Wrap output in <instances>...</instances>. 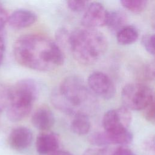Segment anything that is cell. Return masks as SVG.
I'll return each mask as SVG.
<instances>
[{"mask_svg": "<svg viewBox=\"0 0 155 155\" xmlns=\"http://www.w3.org/2000/svg\"><path fill=\"white\" fill-rule=\"evenodd\" d=\"M13 54L18 64L39 71L53 70L64 61L63 52L58 44L38 34L20 36L14 44Z\"/></svg>", "mask_w": 155, "mask_h": 155, "instance_id": "6da1fadb", "label": "cell"}, {"mask_svg": "<svg viewBox=\"0 0 155 155\" xmlns=\"http://www.w3.org/2000/svg\"><path fill=\"white\" fill-rule=\"evenodd\" d=\"M52 104L59 111L72 116L89 115L96 110L97 100L94 94L79 77L65 78L51 92Z\"/></svg>", "mask_w": 155, "mask_h": 155, "instance_id": "7a4b0ae2", "label": "cell"}, {"mask_svg": "<svg viewBox=\"0 0 155 155\" xmlns=\"http://www.w3.org/2000/svg\"><path fill=\"white\" fill-rule=\"evenodd\" d=\"M105 35L96 28H78L70 32L68 48L74 58L83 65L97 62L107 50Z\"/></svg>", "mask_w": 155, "mask_h": 155, "instance_id": "3957f363", "label": "cell"}, {"mask_svg": "<svg viewBox=\"0 0 155 155\" xmlns=\"http://www.w3.org/2000/svg\"><path fill=\"white\" fill-rule=\"evenodd\" d=\"M39 91L38 83L24 79L15 84L8 91L7 115L13 122L19 121L30 113Z\"/></svg>", "mask_w": 155, "mask_h": 155, "instance_id": "277c9868", "label": "cell"}, {"mask_svg": "<svg viewBox=\"0 0 155 155\" xmlns=\"http://www.w3.org/2000/svg\"><path fill=\"white\" fill-rule=\"evenodd\" d=\"M131 122V113L124 106L107 111L104 115L102 125L108 144L127 145L133 140L128 130Z\"/></svg>", "mask_w": 155, "mask_h": 155, "instance_id": "5b68a950", "label": "cell"}, {"mask_svg": "<svg viewBox=\"0 0 155 155\" xmlns=\"http://www.w3.org/2000/svg\"><path fill=\"white\" fill-rule=\"evenodd\" d=\"M124 106L133 110H144L154 101L152 89L142 83H130L125 85L121 92Z\"/></svg>", "mask_w": 155, "mask_h": 155, "instance_id": "8992f818", "label": "cell"}, {"mask_svg": "<svg viewBox=\"0 0 155 155\" xmlns=\"http://www.w3.org/2000/svg\"><path fill=\"white\" fill-rule=\"evenodd\" d=\"M87 84L93 94L104 99H110L115 94V86L110 77L104 73L93 72L88 76Z\"/></svg>", "mask_w": 155, "mask_h": 155, "instance_id": "52a82bcc", "label": "cell"}, {"mask_svg": "<svg viewBox=\"0 0 155 155\" xmlns=\"http://www.w3.org/2000/svg\"><path fill=\"white\" fill-rule=\"evenodd\" d=\"M108 11L98 2L88 4L81 18V24L84 27L96 28L106 25Z\"/></svg>", "mask_w": 155, "mask_h": 155, "instance_id": "ba28073f", "label": "cell"}, {"mask_svg": "<svg viewBox=\"0 0 155 155\" xmlns=\"http://www.w3.org/2000/svg\"><path fill=\"white\" fill-rule=\"evenodd\" d=\"M33 140L32 132L25 127H19L13 129L8 136V144L10 147L17 151L27 148Z\"/></svg>", "mask_w": 155, "mask_h": 155, "instance_id": "9c48e42d", "label": "cell"}, {"mask_svg": "<svg viewBox=\"0 0 155 155\" xmlns=\"http://www.w3.org/2000/svg\"><path fill=\"white\" fill-rule=\"evenodd\" d=\"M59 146L56 134L52 133H42L36 138V148L39 154L45 155L56 152Z\"/></svg>", "mask_w": 155, "mask_h": 155, "instance_id": "30bf717a", "label": "cell"}, {"mask_svg": "<svg viewBox=\"0 0 155 155\" xmlns=\"http://www.w3.org/2000/svg\"><path fill=\"white\" fill-rule=\"evenodd\" d=\"M36 19L37 16L34 12L27 9H18L8 16V22L13 28L20 29L31 25Z\"/></svg>", "mask_w": 155, "mask_h": 155, "instance_id": "8fae6325", "label": "cell"}, {"mask_svg": "<svg viewBox=\"0 0 155 155\" xmlns=\"http://www.w3.org/2000/svg\"><path fill=\"white\" fill-rule=\"evenodd\" d=\"M33 125L38 129L46 131L54 125V117L52 111L45 107L37 109L31 117Z\"/></svg>", "mask_w": 155, "mask_h": 155, "instance_id": "7c38bea8", "label": "cell"}, {"mask_svg": "<svg viewBox=\"0 0 155 155\" xmlns=\"http://www.w3.org/2000/svg\"><path fill=\"white\" fill-rule=\"evenodd\" d=\"M127 23L126 14L120 10H112L108 12L106 25L113 34H117Z\"/></svg>", "mask_w": 155, "mask_h": 155, "instance_id": "4fadbf2b", "label": "cell"}, {"mask_svg": "<svg viewBox=\"0 0 155 155\" xmlns=\"http://www.w3.org/2000/svg\"><path fill=\"white\" fill-rule=\"evenodd\" d=\"M91 123L88 115L79 114L73 116L71 122V131L78 135H84L90 130Z\"/></svg>", "mask_w": 155, "mask_h": 155, "instance_id": "5bb4252c", "label": "cell"}, {"mask_svg": "<svg viewBox=\"0 0 155 155\" xmlns=\"http://www.w3.org/2000/svg\"><path fill=\"white\" fill-rule=\"evenodd\" d=\"M139 37L136 28L133 25H126L117 34L116 39L121 45H129L134 42Z\"/></svg>", "mask_w": 155, "mask_h": 155, "instance_id": "9a60e30c", "label": "cell"}, {"mask_svg": "<svg viewBox=\"0 0 155 155\" xmlns=\"http://www.w3.org/2000/svg\"><path fill=\"white\" fill-rule=\"evenodd\" d=\"M120 3L124 8L129 11L134 13H139L144 10L147 1L145 0H122Z\"/></svg>", "mask_w": 155, "mask_h": 155, "instance_id": "2e32d148", "label": "cell"}, {"mask_svg": "<svg viewBox=\"0 0 155 155\" xmlns=\"http://www.w3.org/2000/svg\"><path fill=\"white\" fill-rule=\"evenodd\" d=\"M70 34V32H69L66 28L61 27L57 30L55 36L57 41L56 44L59 47V45H61L63 47H68V41H69Z\"/></svg>", "mask_w": 155, "mask_h": 155, "instance_id": "e0dca14e", "label": "cell"}, {"mask_svg": "<svg viewBox=\"0 0 155 155\" xmlns=\"http://www.w3.org/2000/svg\"><path fill=\"white\" fill-rule=\"evenodd\" d=\"M89 140L91 144L96 146L105 147V146L108 145L104 132L94 133L90 136Z\"/></svg>", "mask_w": 155, "mask_h": 155, "instance_id": "ac0fdd59", "label": "cell"}, {"mask_svg": "<svg viewBox=\"0 0 155 155\" xmlns=\"http://www.w3.org/2000/svg\"><path fill=\"white\" fill-rule=\"evenodd\" d=\"M141 43L145 49L150 54H154V34H147L142 36Z\"/></svg>", "mask_w": 155, "mask_h": 155, "instance_id": "d6986e66", "label": "cell"}, {"mask_svg": "<svg viewBox=\"0 0 155 155\" xmlns=\"http://www.w3.org/2000/svg\"><path fill=\"white\" fill-rule=\"evenodd\" d=\"M114 149L107 147L89 148L87 150L83 155H113Z\"/></svg>", "mask_w": 155, "mask_h": 155, "instance_id": "ffe728a7", "label": "cell"}, {"mask_svg": "<svg viewBox=\"0 0 155 155\" xmlns=\"http://www.w3.org/2000/svg\"><path fill=\"white\" fill-rule=\"evenodd\" d=\"M68 7L75 12H82L85 10L87 6L88 2L85 1H67Z\"/></svg>", "mask_w": 155, "mask_h": 155, "instance_id": "44dd1931", "label": "cell"}, {"mask_svg": "<svg viewBox=\"0 0 155 155\" xmlns=\"http://www.w3.org/2000/svg\"><path fill=\"white\" fill-rule=\"evenodd\" d=\"M8 91V90L0 83V113L7 105Z\"/></svg>", "mask_w": 155, "mask_h": 155, "instance_id": "7402d4cb", "label": "cell"}, {"mask_svg": "<svg viewBox=\"0 0 155 155\" xmlns=\"http://www.w3.org/2000/svg\"><path fill=\"white\" fill-rule=\"evenodd\" d=\"M144 116L145 119L152 123L154 122V102H151L144 109Z\"/></svg>", "mask_w": 155, "mask_h": 155, "instance_id": "603a6c76", "label": "cell"}, {"mask_svg": "<svg viewBox=\"0 0 155 155\" xmlns=\"http://www.w3.org/2000/svg\"><path fill=\"white\" fill-rule=\"evenodd\" d=\"M143 75L147 79L150 80L153 79L154 78V62H151L147 64L143 70Z\"/></svg>", "mask_w": 155, "mask_h": 155, "instance_id": "cb8c5ba5", "label": "cell"}, {"mask_svg": "<svg viewBox=\"0 0 155 155\" xmlns=\"http://www.w3.org/2000/svg\"><path fill=\"white\" fill-rule=\"evenodd\" d=\"M8 15L5 8L0 6V32H2L6 23L8 22Z\"/></svg>", "mask_w": 155, "mask_h": 155, "instance_id": "d4e9b609", "label": "cell"}, {"mask_svg": "<svg viewBox=\"0 0 155 155\" xmlns=\"http://www.w3.org/2000/svg\"><path fill=\"white\" fill-rule=\"evenodd\" d=\"M113 155H136V154L131 150L124 147H120L114 149Z\"/></svg>", "mask_w": 155, "mask_h": 155, "instance_id": "484cf974", "label": "cell"}, {"mask_svg": "<svg viewBox=\"0 0 155 155\" xmlns=\"http://www.w3.org/2000/svg\"><path fill=\"white\" fill-rule=\"evenodd\" d=\"M143 147L145 150L151 151L153 153L154 152V136L150 137L147 140H145L143 143Z\"/></svg>", "mask_w": 155, "mask_h": 155, "instance_id": "4316f807", "label": "cell"}, {"mask_svg": "<svg viewBox=\"0 0 155 155\" xmlns=\"http://www.w3.org/2000/svg\"><path fill=\"white\" fill-rule=\"evenodd\" d=\"M5 50V42L2 32H0V66L2 62Z\"/></svg>", "mask_w": 155, "mask_h": 155, "instance_id": "83f0119b", "label": "cell"}, {"mask_svg": "<svg viewBox=\"0 0 155 155\" xmlns=\"http://www.w3.org/2000/svg\"><path fill=\"white\" fill-rule=\"evenodd\" d=\"M51 155H72L69 152L65 151H56V152L53 153Z\"/></svg>", "mask_w": 155, "mask_h": 155, "instance_id": "f1b7e54d", "label": "cell"}]
</instances>
